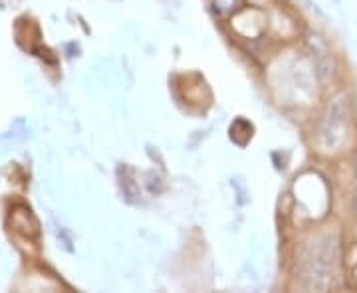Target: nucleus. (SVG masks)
Masks as SVG:
<instances>
[{
  "label": "nucleus",
  "mask_w": 357,
  "mask_h": 293,
  "mask_svg": "<svg viewBox=\"0 0 357 293\" xmlns=\"http://www.w3.org/2000/svg\"><path fill=\"white\" fill-rule=\"evenodd\" d=\"M347 121H349V103L345 95H337L328 107L321 123L318 127V147L324 153H332L347 135Z\"/></svg>",
  "instance_id": "nucleus-1"
},
{
  "label": "nucleus",
  "mask_w": 357,
  "mask_h": 293,
  "mask_svg": "<svg viewBox=\"0 0 357 293\" xmlns=\"http://www.w3.org/2000/svg\"><path fill=\"white\" fill-rule=\"evenodd\" d=\"M252 125L246 121V119H236L232 125H230V139L234 141L236 145L244 147L248 141L252 139Z\"/></svg>",
  "instance_id": "nucleus-2"
},
{
  "label": "nucleus",
  "mask_w": 357,
  "mask_h": 293,
  "mask_svg": "<svg viewBox=\"0 0 357 293\" xmlns=\"http://www.w3.org/2000/svg\"><path fill=\"white\" fill-rule=\"evenodd\" d=\"M121 189H123V194H126V198H128L129 203H137L139 200V187L133 180V177H131V173H129L128 168L123 171V177H121Z\"/></svg>",
  "instance_id": "nucleus-3"
},
{
  "label": "nucleus",
  "mask_w": 357,
  "mask_h": 293,
  "mask_svg": "<svg viewBox=\"0 0 357 293\" xmlns=\"http://www.w3.org/2000/svg\"><path fill=\"white\" fill-rule=\"evenodd\" d=\"M345 266L349 268L351 280L357 283V246L349 248V252H347V255H345Z\"/></svg>",
  "instance_id": "nucleus-4"
},
{
  "label": "nucleus",
  "mask_w": 357,
  "mask_h": 293,
  "mask_svg": "<svg viewBox=\"0 0 357 293\" xmlns=\"http://www.w3.org/2000/svg\"><path fill=\"white\" fill-rule=\"evenodd\" d=\"M356 175H357V155H356ZM354 208H356V212H357V189H356V194H354Z\"/></svg>",
  "instance_id": "nucleus-5"
}]
</instances>
